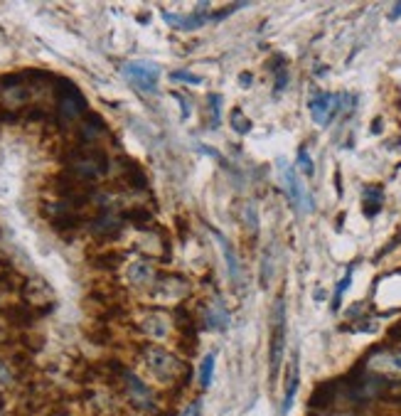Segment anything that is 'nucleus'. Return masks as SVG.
Returning <instances> with one entry per match:
<instances>
[{"label":"nucleus","mask_w":401,"mask_h":416,"mask_svg":"<svg viewBox=\"0 0 401 416\" xmlns=\"http://www.w3.org/2000/svg\"><path fill=\"white\" fill-rule=\"evenodd\" d=\"M308 109H310V116H313V121L318 123V126H328L340 109V97L328 94V92H320L310 99Z\"/></svg>","instance_id":"obj_8"},{"label":"nucleus","mask_w":401,"mask_h":416,"mask_svg":"<svg viewBox=\"0 0 401 416\" xmlns=\"http://www.w3.org/2000/svg\"><path fill=\"white\" fill-rule=\"evenodd\" d=\"M121 217L126 219V222H131L133 227H138V229H145L150 222H153V214H150V209H145V207H131V209H126Z\"/></svg>","instance_id":"obj_24"},{"label":"nucleus","mask_w":401,"mask_h":416,"mask_svg":"<svg viewBox=\"0 0 401 416\" xmlns=\"http://www.w3.org/2000/svg\"><path fill=\"white\" fill-rule=\"evenodd\" d=\"M338 416H359V414H338Z\"/></svg>","instance_id":"obj_41"},{"label":"nucleus","mask_w":401,"mask_h":416,"mask_svg":"<svg viewBox=\"0 0 401 416\" xmlns=\"http://www.w3.org/2000/svg\"><path fill=\"white\" fill-rule=\"evenodd\" d=\"M106 131H109V128H106V121H104V118L99 116V114H92V111H89L87 116H84L82 126H79L77 138H79V143H82V145H92L94 140H99Z\"/></svg>","instance_id":"obj_13"},{"label":"nucleus","mask_w":401,"mask_h":416,"mask_svg":"<svg viewBox=\"0 0 401 416\" xmlns=\"http://www.w3.org/2000/svg\"><path fill=\"white\" fill-rule=\"evenodd\" d=\"M3 315L15 328H27V325H32L37 313L32 308H27V305H8V308H3Z\"/></svg>","instance_id":"obj_19"},{"label":"nucleus","mask_w":401,"mask_h":416,"mask_svg":"<svg viewBox=\"0 0 401 416\" xmlns=\"http://www.w3.org/2000/svg\"><path fill=\"white\" fill-rule=\"evenodd\" d=\"M401 18V3H397L392 8V13H389V20H399Z\"/></svg>","instance_id":"obj_37"},{"label":"nucleus","mask_w":401,"mask_h":416,"mask_svg":"<svg viewBox=\"0 0 401 416\" xmlns=\"http://www.w3.org/2000/svg\"><path fill=\"white\" fill-rule=\"evenodd\" d=\"M143 360H145L148 372L163 384L180 382V379L185 377V372H187L183 360L175 357V355L168 353V350L158 348V345H148V348H143Z\"/></svg>","instance_id":"obj_2"},{"label":"nucleus","mask_w":401,"mask_h":416,"mask_svg":"<svg viewBox=\"0 0 401 416\" xmlns=\"http://www.w3.org/2000/svg\"><path fill=\"white\" fill-rule=\"evenodd\" d=\"M271 283V254H264V262H261V286L266 288Z\"/></svg>","instance_id":"obj_33"},{"label":"nucleus","mask_w":401,"mask_h":416,"mask_svg":"<svg viewBox=\"0 0 401 416\" xmlns=\"http://www.w3.org/2000/svg\"><path fill=\"white\" fill-rule=\"evenodd\" d=\"M239 84H242V87H249V84H252V74H242V77H239Z\"/></svg>","instance_id":"obj_39"},{"label":"nucleus","mask_w":401,"mask_h":416,"mask_svg":"<svg viewBox=\"0 0 401 416\" xmlns=\"http://www.w3.org/2000/svg\"><path fill=\"white\" fill-rule=\"evenodd\" d=\"M209 232H212V237L219 242V247H222V254H224V262H227V269H229V279L234 281V283H239V259H237V252H234V247L229 244V239L224 237L219 229L209 227Z\"/></svg>","instance_id":"obj_16"},{"label":"nucleus","mask_w":401,"mask_h":416,"mask_svg":"<svg viewBox=\"0 0 401 416\" xmlns=\"http://www.w3.org/2000/svg\"><path fill=\"white\" fill-rule=\"evenodd\" d=\"M126 276L131 286L145 288V286H150V281H153V267H150L148 262H133L131 267H128Z\"/></svg>","instance_id":"obj_20"},{"label":"nucleus","mask_w":401,"mask_h":416,"mask_svg":"<svg viewBox=\"0 0 401 416\" xmlns=\"http://www.w3.org/2000/svg\"><path fill=\"white\" fill-rule=\"evenodd\" d=\"M170 79H173V82H185V84H202V77H195V74H187V72H173Z\"/></svg>","instance_id":"obj_32"},{"label":"nucleus","mask_w":401,"mask_h":416,"mask_svg":"<svg viewBox=\"0 0 401 416\" xmlns=\"http://www.w3.org/2000/svg\"><path fill=\"white\" fill-rule=\"evenodd\" d=\"M295 392H298V355H293V362L288 367V377H285V397H283V407H280V414L283 416L293 407Z\"/></svg>","instance_id":"obj_18"},{"label":"nucleus","mask_w":401,"mask_h":416,"mask_svg":"<svg viewBox=\"0 0 401 416\" xmlns=\"http://www.w3.org/2000/svg\"><path fill=\"white\" fill-rule=\"evenodd\" d=\"M389 338H392V340H401V325H397V328L389 330Z\"/></svg>","instance_id":"obj_38"},{"label":"nucleus","mask_w":401,"mask_h":416,"mask_svg":"<svg viewBox=\"0 0 401 416\" xmlns=\"http://www.w3.org/2000/svg\"><path fill=\"white\" fill-rule=\"evenodd\" d=\"M123 259H126L123 254L106 249V252H101V254H97V257H92V267L94 269H101V271H116V269L123 264Z\"/></svg>","instance_id":"obj_21"},{"label":"nucleus","mask_w":401,"mask_h":416,"mask_svg":"<svg viewBox=\"0 0 401 416\" xmlns=\"http://www.w3.org/2000/svg\"><path fill=\"white\" fill-rule=\"evenodd\" d=\"M340 394H343V382H340V379H335V382H325V384H320V387H315L308 407L313 409V412H328L330 407H335Z\"/></svg>","instance_id":"obj_12"},{"label":"nucleus","mask_w":401,"mask_h":416,"mask_svg":"<svg viewBox=\"0 0 401 416\" xmlns=\"http://www.w3.org/2000/svg\"><path fill=\"white\" fill-rule=\"evenodd\" d=\"M214 377V355H204L202 365H199V389H209Z\"/></svg>","instance_id":"obj_26"},{"label":"nucleus","mask_w":401,"mask_h":416,"mask_svg":"<svg viewBox=\"0 0 401 416\" xmlns=\"http://www.w3.org/2000/svg\"><path fill=\"white\" fill-rule=\"evenodd\" d=\"M183 416H199V402H192L187 409L183 412Z\"/></svg>","instance_id":"obj_36"},{"label":"nucleus","mask_w":401,"mask_h":416,"mask_svg":"<svg viewBox=\"0 0 401 416\" xmlns=\"http://www.w3.org/2000/svg\"><path fill=\"white\" fill-rule=\"evenodd\" d=\"M207 104H209V126L217 128L222 123V97L219 94H209Z\"/></svg>","instance_id":"obj_28"},{"label":"nucleus","mask_w":401,"mask_h":416,"mask_svg":"<svg viewBox=\"0 0 401 416\" xmlns=\"http://www.w3.org/2000/svg\"><path fill=\"white\" fill-rule=\"evenodd\" d=\"M285 353V298L283 293L276 295L273 308H271V340H269V367H271V382L278 377L280 362Z\"/></svg>","instance_id":"obj_4"},{"label":"nucleus","mask_w":401,"mask_h":416,"mask_svg":"<svg viewBox=\"0 0 401 416\" xmlns=\"http://www.w3.org/2000/svg\"><path fill=\"white\" fill-rule=\"evenodd\" d=\"M123 382H126V394H128V402L133 404L138 412H155V404H153V392H150V387L143 382V379L138 377L131 369L123 367L121 372Z\"/></svg>","instance_id":"obj_7"},{"label":"nucleus","mask_w":401,"mask_h":416,"mask_svg":"<svg viewBox=\"0 0 401 416\" xmlns=\"http://www.w3.org/2000/svg\"><path fill=\"white\" fill-rule=\"evenodd\" d=\"M123 77L128 79L133 89H138L140 94H153L158 89L160 79V67L148 59H138V62L123 64Z\"/></svg>","instance_id":"obj_5"},{"label":"nucleus","mask_w":401,"mask_h":416,"mask_svg":"<svg viewBox=\"0 0 401 416\" xmlns=\"http://www.w3.org/2000/svg\"><path fill=\"white\" fill-rule=\"evenodd\" d=\"M155 288H158L160 295H165V298H183V295L190 293V283L185 279L180 276H160L158 283H155Z\"/></svg>","instance_id":"obj_15"},{"label":"nucleus","mask_w":401,"mask_h":416,"mask_svg":"<svg viewBox=\"0 0 401 416\" xmlns=\"http://www.w3.org/2000/svg\"><path fill=\"white\" fill-rule=\"evenodd\" d=\"M278 168H280V180H283L285 197H288V202L293 204L298 212H310V209H313V200L308 197L303 183H300L298 175H295V168H290V165L285 163L283 158H278Z\"/></svg>","instance_id":"obj_6"},{"label":"nucleus","mask_w":401,"mask_h":416,"mask_svg":"<svg viewBox=\"0 0 401 416\" xmlns=\"http://www.w3.org/2000/svg\"><path fill=\"white\" fill-rule=\"evenodd\" d=\"M52 212H49V224H52L54 232L64 234V232H77L82 227V217L74 212L69 204H52Z\"/></svg>","instance_id":"obj_11"},{"label":"nucleus","mask_w":401,"mask_h":416,"mask_svg":"<svg viewBox=\"0 0 401 416\" xmlns=\"http://www.w3.org/2000/svg\"><path fill=\"white\" fill-rule=\"evenodd\" d=\"M140 330H143L145 335H150V338L160 340V338H165V335H168V323H165L163 315L153 313V315H148L143 323H140Z\"/></svg>","instance_id":"obj_22"},{"label":"nucleus","mask_w":401,"mask_h":416,"mask_svg":"<svg viewBox=\"0 0 401 416\" xmlns=\"http://www.w3.org/2000/svg\"><path fill=\"white\" fill-rule=\"evenodd\" d=\"M369 369L374 374H399L401 372V353L399 350H374L367 360H364Z\"/></svg>","instance_id":"obj_9"},{"label":"nucleus","mask_w":401,"mask_h":416,"mask_svg":"<svg viewBox=\"0 0 401 416\" xmlns=\"http://www.w3.org/2000/svg\"><path fill=\"white\" fill-rule=\"evenodd\" d=\"M202 320H204V328H209V330H227L229 313L222 308L219 300H212V303L202 305Z\"/></svg>","instance_id":"obj_14"},{"label":"nucleus","mask_w":401,"mask_h":416,"mask_svg":"<svg viewBox=\"0 0 401 416\" xmlns=\"http://www.w3.org/2000/svg\"><path fill=\"white\" fill-rule=\"evenodd\" d=\"M229 126L237 133H242V136H247V133L252 131V121L244 116L242 109H232V114H229Z\"/></svg>","instance_id":"obj_27"},{"label":"nucleus","mask_w":401,"mask_h":416,"mask_svg":"<svg viewBox=\"0 0 401 416\" xmlns=\"http://www.w3.org/2000/svg\"><path fill=\"white\" fill-rule=\"evenodd\" d=\"M25 116H27L30 121H39V118H44V114H42V109L30 106V109H25Z\"/></svg>","instance_id":"obj_35"},{"label":"nucleus","mask_w":401,"mask_h":416,"mask_svg":"<svg viewBox=\"0 0 401 416\" xmlns=\"http://www.w3.org/2000/svg\"><path fill=\"white\" fill-rule=\"evenodd\" d=\"M67 173L82 183H92L109 173V155L101 148H77L69 155Z\"/></svg>","instance_id":"obj_3"},{"label":"nucleus","mask_w":401,"mask_h":416,"mask_svg":"<svg viewBox=\"0 0 401 416\" xmlns=\"http://www.w3.org/2000/svg\"><path fill=\"white\" fill-rule=\"evenodd\" d=\"M298 165L305 175H313V160H310V155H308V150L305 148L298 150Z\"/></svg>","instance_id":"obj_31"},{"label":"nucleus","mask_w":401,"mask_h":416,"mask_svg":"<svg viewBox=\"0 0 401 416\" xmlns=\"http://www.w3.org/2000/svg\"><path fill=\"white\" fill-rule=\"evenodd\" d=\"M350 283H352V269H350V271L345 274V279L338 283V290H335V300H333V310H338V308H340V300H343L345 290L350 288Z\"/></svg>","instance_id":"obj_30"},{"label":"nucleus","mask_w":401,"mask_h":416,"mask_svg":"<svg viewBox=\"0 0 401 416\" xmlns=\"http://www.w3.org/2000/svg\"><path fill=\"white\" fill-rule=\"evenodd\" d=\"M379 128H382V118H377V121L372 123V133H379Z\"/></svg>","instance_id":"obj_40"},{"label":"nucleus","mask_w":401,"mask_h":416,"mask_svg":"<svg viewBox=\"0 0 401 416\" xmlns=\"http://www.w3.org/2000/svg\"><path fill=\"white\" fill-rule=\"evenodd\" d=\"M10 382H13V372H10L8 365L0 360V387H5V384H10Z\"/></svg>","instance_id":"obj_34"},{"label":"nucleus","mask_w":401,"mask_h":416,"mask_svg":"<svg viewBox=\"0 0 401 416\" xmlns=\"http://www.w3.org/2000/svg\"><path fill=\"white\" fill-rule=\"evenodd\" d=\"M384 207V190L379 185H369L364 188L362 192V209H364V217L374 219Z\"/></svg>","instance_id":"obj_17"},{"label":"nucleus","mask_w":401,"mask_h":416,"mask_svg":"<svg viewBox=\"0 0 401 416\" xmlns=\"http://www.w3.org/2000/svg\"><path fill=\"white\" fill-rule=\"evenodd\" d=\"M54 99H57V121L59 126H67L72 121H79L89 114V104L84 94L72 79L57 77L54 79Z\"/></svg>","instance_id":"obj_1"},{"label":"nucleus","mask_w":401,"mask_h":416,"mask_svg":"<svg viewBox=\"0 0 401 416\" xmlns=\"http://www.w3.org/2000/svg\"><path fill=\"white\" fill-rule=\"evenodd\" d=\"M10 290H18V276L13 269H3L0 271V293H10Z\"/></svg>","instance_id":"obj_29"},{"label":"nucleus","mask_w":401,"mask_h":416,"mask_svg":"<svg viewBox=\"0 0 401 416\" xmlns=\"http://www.w3.org/2000/svg\"><path fill=\"white\" fill-rule=\"evenodd\" d=\"M123 180H126V185L133 192H143L148 188V178H145V173L135 163H128V170H123Z\"/></svg>","instance_id":"obj_23"},{"label":"nucleus","mask_w":401,"mask_h":416,"mask_svg":"<svg viewBox=\"0 0 401 416\" xmlns=\"http://www.w3.org/2000/svg\"><path fill=\"white\" fill-rule=\"evenodd\" d=\"M242 219H244V227L252 232V237H257V234H259V212H257V204H254V202H244Z\"/></svg>","instance_id":"obj_25"},{"label":"nucleus","mask_w":401,"mask_h":416,"mask_svg":"<svg viewBox=\"0 0 401 416\" xmlns=\"http://www.w3.org/2000/svg\"><path fill=\"white\" fill-rule=\"evenodd\" d=\"M121 219L123 217H116V214L109 212V209H101V212L89 222V232L101 239V242H111V239H116L118 234H121Z\"/></svg>","instance_id":"obj_10"}]
</instances>
